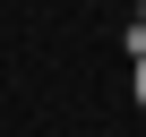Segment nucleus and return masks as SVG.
Returning a JSON list of instances; mask_svg holds the SVG:
<instances>
[{
	"instance_id": "f03ea898",
	"label": "nucleus",
	"mask_w": 146,
	"mask_h": 137,
	"mask_svg": "<svg viewBox=\"0 0 146 137\" xmlns=\"http://www.w3.org/2000/svg\"><path fill=\"white\" fill-rule=\"evenodd\" d=\"M137 26H146V17H137Z\"/></svg>"
},
{
	"instance_id": "f257e3e1",
	"label": "nucleus",
	"mask_w": 146,
	"mask_h": 137,
	"mask_svg": "<svg viewBox=\"0 0 146 137\" xmlns=\"http://www.w3.org/2000/svg\"><path fill=\"white\" fill-rule=\"evenodd\" d=\"M137 103H146V60H137Z\"/></svg>"
}]
</instances>
